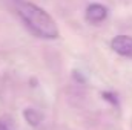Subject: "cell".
I'll use <instances>...</instances> for the list:
<instances>
[{
	"instance_id": "1",
	"label": "cell",
	"mask_w": 132,
	"mask_h": 130,
	"mask_svg": "<svg viewBox=\"0 0 132 130\" xmlns=\"http://www.w3.org/2000/svg\"><path fill=\"white\" fill-rule=\"evenodd\" d=\"M14 8L34 35L45 40H55L59 37V28L54 18L40 6L28 0H14Z\"/></svg>"
},
{
	"instance_id": "2",
	"label": "cell",
	"mask_w": 132,
	"mask_h": 130,
	"mask_svg": "<svg viewBox=\"0 0 132 130\" xmlns=\"http://www.w3.org/2000/svg\"><path fill=\"white\" fill-rule=\"evenodd\" d=\"M111 48L118 55L132 58V37L129 35H117L115 38H112Z\"/></svg>"
},
{
	"instance_id": "3",
	"label": "cell",
	"mask_w": 132,
	"mask_h": 130,
	"mask_svg": "<svg viewBox=\"0 0 132 130\" xmlns=\"http://www.w3.org/2000/svg\"><path fill=\"white\" fill-rule=\"evenodd\" d=\"M106 17H108V8L100 3H92L86 8V20L89 23H100Z\"/></svg>"
},
{
	"instance_id": "4",
	"label": "cell",
	"mask_w": 132,
	"mask_h": 130,
	"mask_svg": "<svg viewBox=\"0 0 132 130\" xmlns=\"http://www.w3.org/2000/svg\"><path fill=\"white\" fill-rule=\"evenodd\" d=\"M23 118H25V121H26L29 126L37 127V126L43 121V113H42L40 110H37V109L28 107V109L23 110Z\"/></svg>"
},
{
	"instance_id": "5",
	"label": "cell",
	"mask_w": 132,
	"mask_h": 130,
	"mask_svg": "<svg viewBox=\"0 0 132 130\" xmlns=\"http://www.w3.org/2000/svg\"><path fill=\"white\" fill-rule=\"evenodd\" d=\"M101 97L104 98L106 101H109L111 104H114V106H118V99H117V97H115L112 92H103V94H101Z\"/></svg>"
},
{
	"instance_id": "6",
	"label": "cell",
	"mask_w": 132,
	"mask_h": 130,
	"mask_svg": "<svg viewBox=\"0 0 132 130\" xmlns=\"http://www.w3.org/2000/svg\"><path fill=\"white\" fill-rule=\"evenodd\" d=\"M0 130H11L9 129V126H8L3 119H0Z\"/></svg>"
}]
</instances>
